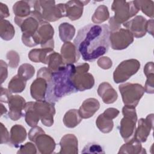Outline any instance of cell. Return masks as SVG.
<instances>
[{
    "mask_svg": "<svg viewBox=\"0 0 154 154\" xmlns=\"http://www.w3.org/2000/svg\"><path fill=\"white\" fill-rule=\"evenodd\" d=\"M109 34L106 24H88L78 30L73 44L84 61H94L108 52Z\"/></svg>",
    "mask_w": 154,
    "mask_h": 154,
    "instance_id": "obj_1",
    "label": "cell"
},
{
    "mask_svg": "<svg viewBox=\"0 0 154 154\" xmlns=\"http://www.w3.org/2000/svg\"><path fill=\"white\" fill-rule=\"evenodd\" d=\"M75 71V65L69 64L52 72L48 82L46 100L55 103L62 97L77 92L72 81Z\"/></svg>",
    "mask_w": 154,
    "mask_h": 154,
    "instance_id": "obj_2",
    "label": "cell"
},
{
    "mask_svg": "<svg viewBox=\"0 0 154 154\" xmlns=\"http://www.w3.org/2000/svg\"><path fill=\"white\" fill-rule=\"evenodd\" d=\"M32 8L36 11L42 20L55 22L66 17L65 4H55L54 1H29Z\"/></svg>",
    "mask_w": 154,
    "mask_h": 154,
    "instance_id": "obj_3",
    "label": "cell"
},
{
    "mask_svg": "<svg viewBox=\"0 0 154 154\" xmlns=\"http://www.w3.org/2000/svg\"><path fill=\"white\" fill-rule=\"evenodd\" d=\"M42 21L43 20L39 14L34 10L27 17L23 18L14 17L16 24L20 28L22 32V41L25 46L28 47L35 46L33 37Z\"/></svg>",
    "mask_w": 154,
    "mask_h": 154,
    "instance_id": "obj_4",
    "label": "cell"
},
{
    "mask_svg": "<svg viewBox=\"0 0 154 154\" xmlns=\"http://www.w3.org/2000/svg\"><path fill=\"white\" fill-rule=\"evenodd\" d=\"M122 113L123 117L120 121L119 132L125 142H128L135 137L137 122L135 107L125 105Z\"/></svg>",
    "mask_w": 154,
    "mask_h": 154,
    "instance_id": "obj_5",
    "label": "cell"
},
{
    "mask_svg": "<svg viewBox=\"0 0 154 154\" xmlns=\"http://www.w3.org/2000/svg\"><path fill=\"white\" fill-rule=\"evenodd\" d=\"M119 90L125 105L136 107L144 93V87L140 84L126 82L120 84Z\"/></svg>",
    "mask_w": 154,
    "mask_h": 154,
    "instance_id": "obj_6",
    "label": "cell"
},
{
    "mask_svg": "<svg viewBox=\"0 0 154 154\" xmlns=\"http://www.w3.org/2000/svg\"><path fill=\"white\" fill-rule=\"evenodd\" d=\"M111 10L114 11V20L120 25L128 21L139 11L133 1L128 2L122 0L114 1L111 5Z\"/></svg>",
    "mask_w": 154,
    "mask_h": 154,
    "instance_id": "obj_7",
    "label": "cell"
},
{
    "mask_svg": "<svg viewBox=\"0 0 154 154\" xmlns=\"http://www.w3.org/2000/svg\"><path fill=\"white\" fill-rule=\"evenodd\" d=\"M89 68L88 63H78L75 65L76 71L72 77V81L78 91L89 90L94 85L93 76L88 73Z\"/></svg>",
    "mask_w": 154,
    "mask_h": 154,
    "instance_id": "obj_8",
    "label": "cell"
},
{
    "mask_svg": "<svg viewBox=\"0 0 154 154\" xmlns=\"http://www.w3.org/2000/svg\"><path fill=\"white\" fill-rule=\"evenodd\" d=\"M140 68V63L135 59L126 60L121 62L113 73V79L117 84L126 81Z\"/></svg>",
    "mask_w": 154,
    "mask_h": 154,
    "instance_id": "obj_9",
    "label": "cell"
},
{
    "mask_svg": "<svg viewBox=\"0 0 154 154\" xmlns=\"http://www.w3.org/2000/svg\"><path fill=\"white\" fill-rule=\"evenodd\" d=\"M54 29L52 26L48 22L42 21L33 37L35 45H40L42 48L54 49Z\"/></svg>",
    "mask_w": 154,
    "mask_h": 154,
    "instance_id": "obj_10",
    "label": "cell"
},
{
    "mask_svg": "<svg viewBox=\"0 0 154 154\" xmlns=\"http://www.w3.org/2000/svg\"><path fill=\"white\" fill-rule=\"evenodd\" d=\"M55 103L46 100L33 102V107L43 125L50 127L54 124V116L55 114Z\"/></svg>",
    "mask_w": 154,
    "mask_h": 154,
    "instance_id": "obj_11",
    "label": "cell"
},
{
    "mask_svg": "<svg viewBox=\"0 0 154 154\" xmlns=\"http://www.w3.org/2000/svg\"><path fill=\"white\" fill-rule=\"evenodd\" d=\"M134 42L132 34L127 29L120 28L114 32H110L109 42L112 49L122 50L127 48Z\"/></svg>",
    "mask_w": 154,
    "mask_h": 154,
    "instance_id": "obj_12",
    "label": "cell"
},
{
    "mask_svg": "<svg viewBox=\"0 0 154 154\" xmlns=\"http://www.w3.org/2000/svg\"><path fill=\"white\" fill-rule=\"evenodd\" d=\"M8 103L9 106L8 116L11 120L16 121L25 115L22 112L26 104L23 97L19 95H12Z\"/></svg>",
    "mask_w": 154,
    "mask_h": 154,
    "instance_id": "obj_13",
    "label": "cell"
},
{
    "mask_svg": "<svg viewBox=\"0 0 154 154\" xmlns=\"http://www.w3.org/2000/svg\"><path fill=\"white\" fill-rule=\"evenodd\" d=\"M153 114H150L147 116L146 119L141 118L138 120L135 137L141 143L146 141L150 131L153 129Z\"/></svg>",
    "mask_w": 154,
    "mask_h": 154,
    "instance_id": "obj_14",
    "label": "cell"
},
{
    "mask_svg": "<svg viewBox=\"0 0 154 154\" xmlns=\"http://www.w3.org/2000/svg\"><path fill=\"white\" fill-rule=\"evenodd\" d=\"M147 20L142 16H136L132 19L123 23V26L126 28L133 35L134 37L141 38L146 34Z\"/></svg>",
    "mask_w": 154,
    "mask_h": 154,
    "instance_id": "obj_15",
    "label": "cell"
},
{
    "mask_svg": "<svg viewBox=\"0 0 154 154\" xmlns=\"http://www.w3.org/2000/svg\"><path fill=\"white\" fill-rule=\"evenodd\" d=\"M38 152L42 154H51L54 152L56 143L51 136L42 133L35 139L34 142Z\"/></svg>",
    "mask_w": 154,
    "mask_h": 154,
    "instance_id": "obj_16",
    "label": "cell"
},
{
    "mask_svg": "<svg viewBox=\"0 0 154 154\" xmlns=\"http://www.w3.org/2000/svg\"><path fill=\"white\" fill-rule=\"evenodd\" d=\"M60 51L64 64H74L79 60L81 57L75 45L70 42L64 43Z\"/></svg>",
    "mask_w": 154,
    "mask_h": 154,
    "instance_id": "obj_17",
    "label": "cell"
},
{
    "mask_svg": "<svg viewBox=\"0 0 154 154\" xmlns=\"http://www.w3.org/2000/svg\"><path fill=\"white\" fill-rule=\"evenodd\" d=\"M60 150L58 153L61 154H77L78 153V142L76 137L73 134H66L60 141Z\"/></svg>",
    "mask_w": 154,
    "mask_h": 154,
    "instance_id": "obj_18",
    "label": "cell"
},
{
    "mask_svg": "<svg viewBox=\"0 0 154 154\" xmlns=\"http://www.w3.org/2000/svg\"><path fill=\"white\" fill-rule=\"evenodd\" d=\"M48 82L42 77H37L30 87L31 97L36 100H46Z\"/></svg>",
    "mask_w": 154,
    "mask_h": 154,
    "instance_id": "obj_19",
    "label": "cell"
},
{
    "mask_svg": "<svg viewBox=\"0 0 154 154\" xmlns=\"http://www.w3.org/2000/svg\"><path fill=\"white\" fill-rule=\"evenodd\" d=\"M89 1H69L65 3L66 17H69L71 20L79 19L82 15L83 8Z\"/></svg>",
    "mask_w": 154,
    "mask_h": 154,
    "instance_id": "obj_20",
    "label": "cell"
},
{
    "mask_svg": "<svg viewBox=\"0 0 154 154\" xmlns=\"http://www.w3.org/2000/svg\"><path fill=\"white\" fill-rule=\"evenodd\" d=\"M100 103L95 98H88L82 103L78 109L82 119H89L92 117L99 109Z\"/></svg>",
    "mask_w": 154,
    "mask_h": 154,
    "instance_id": "obj_21",
    "label": "cell"
},
{
    "mask_svg": "<svg viewBox=\"0 0 154 154\" xmlns=\"http://www.w3.org/2000/svg\"><path fill=\"white\" fill-rule=\"evenodd\" d=\"M97 93L106 104L114 103L118 97L117 91L107 82L101 83L97 88Z\"/></svg>",
    "mask_w": 154,
    "mask_h": 154,
    "instance_id": "obj_22",
    "label": "cell"
},
{
    "mask_svg": "<svg viewBox=\"0 0 154 154\" xmlns=\"http://www.w3.org/2000/svg\"><path fill=\"white\" fill-rule=\"evenodd\" d=\"M26 129L23 126L14 125L10 129V145L17 147L20 144L26 140Z\"/></svg>",
    "mask_w": 154,
    "mask_h": 154,
    "instance_id": "obj_23",
    "label": "cell"
},
{
    "mask_svg": "<svg viewBox=\"0 0 154 154\" xmlns=\"http://www.w3.org/2000/svg\"><path fill=\"white\" fill-rule=\"evenodd\" d=\"M118 153L143 154L146 153V151L142 147L141 142L134 137L132 140L126 142L120 147Z\"/></svg>",
    "mask_w": 154,
    "mask_h": 154,
    "instance_id": "obj_24",
    "label": "cell"
},
{
    "mask_svg": "<svg viewBox=\"0 0 154 154\" xmlns=\"http://www.w3.org/2000/svg\"><path fill=\"white\" fill-rule=\"evenodd\" d=\"M54 52L53 49H33L28 53L29 59L34 63H42L47 64L49 55Z\"/></svg>",
    "mask_w": 154,
    "mask_h": 154,
    "instance_id": "obj_25",
    "label": "cell"
},
{
    "mask_svg": "<svg viewBox=\"0 0 154 154\" xmlns=\"http://www.w3.org/2000/svg\"><path fill=\"white\" fill-rule=\"evenodd\" d=\"M64 125L69 128H73L78 126L82 121L79 111L76 109H71L67 111L63 117Z\"/></svg>",
    "mask_w": 154,
    "mask_h": 154,
    "instance_id": "obj_26",
    "label": "cell"
},
{
    "mask_svg": "<svg viewBox=\"0 0 154 154\" xmlns=\"http://www.w3.org/2000/svg\"><path fill=\"white\" fill-rule=\"evenodd\" d=\"M24 111L26 123L31 127L37 126L40 119L34 109L33 102H26L24 108Z\"/></svg>",
    "mask_w": 154,
    "mask_h": 154,
    "instance_id": "obj_27",
    "label": "cell"
},
{
    "mask_svg": "<svg viewBox=\"0 0 154 154\" xmlns=\"http://www.w3.org/2000/svg\"><path fill=\"white\" fill-rule=\"evenodd\" d=\"M31 5L29 1H19L13 6V11L16 17L23 18L30 15L31 13Z\"/></svg>",
    "mask_w": 154,
    "mask_h": 154,
    "instance_id": "obj_28",
    "label": "cell"
},
{
    "mask_svg": "<svg viewBox=\"0 0 154 154\" xmlns=\"http://www.w3.org/2000/svg\"><path fill=\"white\" fill-rule=\"evenodd\" d=\"M58 29L60 38L64 43L72 40L75 34V27L67 22L61 23L58 26Z\"/></svg>",
    "mask_w": 154,
    "mask_h": 154,
    "instance_id": "obj_29",
    "label": "cell"
},
{
    "mask_svg": "<svg viewBox=\"0 0 154 154\" xmlns=\"http://www.w3.org/2000/svg\"><path fill=\"white\" fill-rule=\"evenodd\" d=\"M15 34L13 25L7 20L1 19L0 20V36L4 40H11Z\"/></svg>",
    "mask_w": 154,
    "mask_h": 154,
    "instance_id": "obj_30",
    "label": "cell"
},
{
    "mask_svg": "<svg viewBox=\"0 0 154 154\" xmlns=\"http://www.w3.org/2000/svg\"><path fill=\"white\" fill-rule=\"evenodd\" d=\"M96 125L97 128L103 133L110 132L113 128L114 123L112 119L105 116L103 113L100 114L97 118Z\"/></svg>",
    "mask_w": 154,
    "mask_h": 154,
    "instance_id": "obj_31",
    "label": "cell"
},
{
    "mask_svg": "<svg viewBox=\"0 0 154 154\" xmlns=\"http://www.w3.org/2000/svg\"><path fill=\"white\" fill-rule=\"evenodd\" d=\"M26 81L17 74L14 76L8 84V89L13 93L22 92L26 87Z\"/></svg>",
    "mask_w": 154,
    "mask_h": 154,
    "instance_id": "obj_32",
    "label": "cell"
},
{
    "mask_svg": "<svg viewBox=\"0 0 154 154\" xmlns=\"http://www.w3.org/2000/svg\"><path fill=\"white\" fill-rule=\"evenodd\" d=\"M47 64L48 68L52 72L57 71L60 68L65 65L61 54L54 51L49 55Z\"/></svg>",
    "mask_w": 154,
    "mask_h": 154,
    "instance_id": "obj_33",
    "label": "cell"
},
{
    "mask_svg": "<svg viewBox=\"0 0 154 154\" xmlns=\"http://www.w3.org/2000/svg\"><path fill=\"white\" fill-rule=\"evenodd\" d=\"M109 17V13L108 7L106 5H100L95 10L91 17V20L93 23L99 24L108 20Z\"/></svg>",
    "mask_w": 154,
    "mask_h": 154,
    "instance_id": "obj_34",
    "label": "cell"
},
{
    "mask_svg": "<svg viewBox=\"0 0 154 154\" xmlns=\"http://www.w3.org/2000/svg\"><path fill=\"white\" fill-rule=\"evenodd\" d=\"M134 4L138 8L139 10H141L148 17L153 18V5L154 2L150 0H140L133 1Z\"/></svg>",
    "mask_w": 154,
    "mask_h": 154,
    "instance_id": "obj_35",
    "label": "cell"
},
{
    "mask_svg": "<svg viewBox=\"0 0 154 154\" xmlns=\"http://www.w3.org/2000/svg\"><path fill=\"white\" fill-rule=\"evenodd\" d=\"M35 69L30 64L24 63L20 65L17 70V75L26 81L31 79L34 75Z\"/></svg>",
    "mask_w": 154,
    "mask_h": 154,
    "instance_id": "obj_36",
    "label": "cell"
},
{
    "mask_svg": "<svg viewBox=\"0 0 154 154\" xmlns=\"http://www.w3.org/2000/svg\"><path fill=\"white\" fill-rule=\"evenodd\" d=\"M82 153H105L102 147L96 143H88L83 149Z\"/></svg>",
    "mask_w": 154,
    "mask_h": 154,
    "instance_id": "obj_37",
    "label": "cell"
},
{
    "mask_svg": "<svg viewBox=\"0 0 154 154\" xmlns=\"http://www.w3.org/2000/svg\"><path fill=\"white\" fill-rule=\"evenodd\" d=\"M6 56L8 61V66L11 68H16L20 61V57L18 53L14 51H10L7 53Z\"/></svg>",
    "mask_w": 154,
    "mask_h": 154,
    "instance_id": "obj_38",
    "label": "cell"
},
{
    "mask_svg": "<svg viewBox=\"0 0 154 154\" xmlns=\"http://www.w3.org/2000/svg\"><path fill=\"white\" fill-rule=\"evenodd\" d=\"M17 153L19 154H35L37 153V147L33 143L28 142L24 145H21Z\"/></svg>",
    "mask_w": 154,
    "mask_h": 154,
    "instance_id": "obj_39",
    "label": "cell"
},
{
    "mask_svg": "<svg viewBox=\"0 0 154 154\" xmlns=\"http://www.w3.org/2000/svg\"><path fill=\"white\" fill-rule=\"evenodd\" d=\"M144 85V91L147 93L153 94L154 93V73L149 75Z\"/></svg>",
    "mask_w": 154,
    "mask_h": 154,
    "instance_id": "obj_40",
    "label": "cell"
},
{
    "mask_svg": "<svg viewBox=\"0 0 154 154\" xmlns=\"http://www.w3.org/2000/svg\"><path fill=\"white\" fill-rule=\"evenodd\" d=\"M10 135L6 127L1 123V144H10Z\"/></svg>",
    "mask_w": 154,
    "mask_h": 154,
    "instance_id": "obj_41",
    "label": "cell"
},
{
    "mask_svg": "<svg viewBox=\"0 0 154 154\" xmlns=\"http://www.w3.org/2000/svg\"><path fill=\"white\" fill-rule=\"evenodd\" d=\"M42 133H45V131L42 128L37 126L32 127L28 133L29 140L32 142H34V140L37 137V136Z\"/></svg>",
    "mask_w": 154,
    "mask_h": 154,
    "instance_id": "obj_42",
    "label": "cell"
},
{
    "mask_svg": "<svg viewBox=\"0 0 154 154\" xmlns=\"http://www.w3.org/2000/svg\"><path fill=\"white\" fill-rule=\"evenodd\" d=\"M97 63V65L103 69H109L112 65L111 60L108 57H102L99 58Z\"/></svg>",
    "mask_w": 154,
    "mask_h": 154,
    "instance_id": "obj_43",
    "label": "cell"
},
{
    "mask_svg": "<svg viewBox=\"0 0 154 154\" xmlns=\"http://www.w3.org/2000/svg\"><path fill=\"white\" fill-rule=\"evenodd\" d=\"M7 64L2 60H0V77L1 83L2 84L4 81L7 78L8 76V70Z\"/></svg>",
    "mask_w": 154,
    "mask_h": 154,
    "instance_id": "obj_44",
    "label": "cell"
},
{
    "mask_svg": "<svg viewBox=\"0 0 154 154\" xmlns=\"http://www.w3.org/2000/svg\"><path fill=\"white\" fill-rule=\"evenodd\" d=\"M12 96V93L8 90L1 87V95H0V101L1 102L8 103L10 97Z\"/></svg>",
    "mask_w": 154,
    "mask_h": 154,
    "instance_id": "obj_45",
    "label": "cell"
},
{
    "mask_svg": "<svg viewBox=\"0 0 154 154\" xmlns=\"http://www.w3.org/2000/svg\"><path fill=\"white\" fill-rule=\"evenodd\" d=\"M119 111L114 108H109L104 111L103 112L105 116L111 119H114L117 117L119 114Z\"/></svg>",
    "mask_w": 154,
    "mask_h": 154,
    "instance_id": "obj_46",
    "label": "cell"
},
{
    "mask_svg": "<svg viewBox=\"0 0 154 154\" xmlns=\"http://www.w3.org/2000/svg\"><path fill=\"white\" fill-rule=\"evenodd\" d=\"M10 16L9 10L6 4L0 2V17L1 19Z\"/></svg>",
    "mask_w": 154,
    "mask_h": 154,
    "instance_id": "obj_47",
    "label": "cell"
},
{
    "mask_svg": "<svg viewBox=\"0 0 154 154\" xmlns=\"http://www.w3.org/2000/svg\"><path fill=\"white\" fill-rule=\"evenodd\" d=\"M109 31L110 32H114V31H116L117 30H119V29H120L121 27V25L116 23L115 22V20H114L113 16L111 17L109 20Z\"/></svg>",
    "mask_w": 154,
    "mask_h": 154,
    "instance_id": "obj_48",
    "label": "cell"
},
{
    "mask_svg": "<svg viewBox=\"0 0 154 154\" xmlns=\"http://www.w3.org/2000/svg\"><path fill=\"white\" fill-rule=\"evenodd\" d=\"M144 73L146 76H148L150 74L154 73V69H153V62H148L146 64L144 67Z\"/></svg>",
    "mask_w": 154,
    "mask_h": 154,
    "instance_id": "obj_49",
    "label": "cell"
},
{
    "mask_svg": "<svg viewBox=\"0 0 154 154\" xmlns=\"http://www.w3.org/2000/svg\"><path fill=\"white\" fill-rule=\"evenodd\" d=\"M146 29V32H148L152 36L153 35V19L147 20Z\"/></svg>",
    "mask_w": 154,
    "mask_h": 154,
    "instance_id": "obj_50",
    "label": "cell"
},
{
    "mask_svg": "<svg viewBox=\"0 0 154 154\" xmlns=\"http://www.w3.org/2000/svg\"><path fill=\"white\" fill-rule=\"evenodd\" d=\"M0 105H1V116H2L4 114H5L7 112V110L6 108L4 106V105L2 103H1Z\"/></svg>",
    "mask_w": 154,
    "mask_h": 154,
    "instance_id": "obj_51",
    "label": "cell"
}]
</instances>
